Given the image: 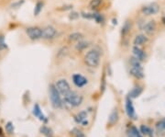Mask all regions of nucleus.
Listing matches in <instances>:
<instances>
[{
    "mask_svg": "<svg viewBox=\"0 0 165 137\" xmlns=\"http://www.w3.org/2000/svg\"><path fill=\"white\" fill-rule=\"evenodd\" d=\"M85 63L89 67H97L100 63V53L97 49H92L85 56Z\"/></svg>",
    "mask_w": 165,
    "mask_h": 137,
    "instance_id": "f257e3e1",
    "label": "nucleus"
},
{
    "mask_svg": "<svg viewBox=\"0 0 165 137\" xmlns=\"http://www.w3.org/2000/svg\"><path fill=\"white\" fill-rule=\"evenodd\" d=\"M64 101L71 107H78L82 102V97L75 91L71 90L66 95H64Z\"/></svg>",
    "mask_w": 165,
    "mask_h": 137,
    "instance_id": "f03ea898",
    "label": "nucleus"
},
{
    "mask_svg": "<svg viewBox=\"0 0 165 137\" xmlns=\"http://www.w3.org/2000/svg\"><path fill=\"white\" fill-rule=\"evenodd\" d=\"M50 98L51 101V105L55 109H60L62 106V101L60 96V92L58 91L55 85L50 86Z\"/></svg>",
    "mask_w": 165,
    "mask_h": 137,
    "instance_id": "7ed1b4c3",
    "label": "nucleus"
},
{
    "mask_svg": "<svg viewBox=\"0 0 165 137\" xmlns=\"http://www.w3.org/2000/svg\"><path fill=\"white\" fill-rule=\"evenodd\" d=\"M26 33L31 40H39L42 38V30L38 27H29L26 29Z\"/></svg>",
    "mask_w": 165,
    "mask_h": 137,
    "instance_id": "20e7f679",
    "label": "nucleus"
},
{
    "mask_svg": "<svg viewBox=\"0 0 165 137\" xmlns=\"http://www.w3.org/2000/svg\"><path fill=\"white\" fill-rule=\"evenodd\" d=\"M55 86H56L58 91L60 92V94H62V96L66 95L68 92L71 91L70 85L65 79H60V80H58Z\"/></svg>",
    "mask_w": 165,
    "mask_h": 137,
    "instance_id": "39448f33",
    "label": "nucleus"
},
{
    "mask_svg": "<svg viewBox=\"0 0 165 137\" xmlns=\"http://www.w3.org/2000/svg\"><path fill=\"white\" fill-rule=\"evenodd\" d=\"M160 10V6L156 3H152L142 8V13L146 16H150L157 14Z\"/></svg>",
    "mask_w": 165,
    "mask_h": 137,
    "instance_id": "423d86ee",
    "label": "nucleus"
},
{
    "mask_svg": "<svg viewBox=\"0 0 165 137\" xmlns=\"http://www.w3.org/2000/svg\"><path fill=\"white\" fill-rule=\"evenodd\" d=\"M57 31L53 26H47L42 29V38L45 40H51L56 36Z\"/></svg>",
    "mask_w": 165,
    "mask_h": 137,
    "instance_id": "0eeeda50",
    "label": "nucleus"
},
{
    "mask_svg": "<svg viewBox=\"0 0 165 137\" xmlns=\"http://www.w3.org/2000/svg\"><path fill=\"white\" fill-rule=\"evenodd\" d=\"M73 84L78 88H82L88 83L87 78H85L84 76L80 75V74H75L73 76Z\"/></svg>",
    "mask_w": 165,
    "mask_h": 137,
    "instance_id": "6e6552de",
    "label": "nucleus"
},
{
    "mask_svg": "<svg viewBox=\"0 0 165 137\" xmlns=\"http://www.w3.org/2000/svg\"><path fill=\"white\" fill-rule=\"evenodd\" d=\"M126 111H127V114L129 118L131 119H136V112H135V109H134V106L132 104V101L130 99V98L127 99L126 101Z\"/></svg>",
    "mask_w": 165,
    "mask_h": 137,
    "instance_id": "1a4fd4ad",
    "label": "nucleus"
},
{
    "mask_svg": "<svg viewBox=\"0 0 165 137\" xmlns=\"http://www.w3.org/2000/svg\"><path fill=\"white\" fill-rule=\"evenodd\" d=\"M132 52L134 54V57H136L139 61H144L146 58V54L141 50L139 46H134L132 49Z\"/></svg>",
    "mask_w": 165,
    "mask_h": 137,
    "instance_id": "9d476101",
    "label": "nucleus"
},
{
    "mask_svg": "<svg viewBox=\"0 0 165 137\" xmlns=\"http://www.w3.org/2000/svg\"><path fill=\"white\" fill-rule=\"evenodd\" d=\"M143 31L147 33V34H152L156 30V23L155 21L150 20L149 22H147L146 24H144L143 26Z\"/></svg>",
    "mask_w": 165,
    "mask_h": 137,
    "instance_id": "9b49d317",
    "label": "nucleus"
},
{
    "mask_svg": "<svg viewBox=\"0 0 165 137\" xmlns=\"http://www.w3.org/2000/svg\"><path fill=\"white\" fill-rule=\"evenodd\" d=\"M130 75L136 77L138 79H141L144 77V73L141 67H131V69L129 70Z\"/></svg>",
    "mask_w": 165,
    "mask_h": 137,
    "instance_id": "f8f14e48",
    "label": "nucleus"
},
{
    "mask_svg": "<svg viewBox=\"0 0 165 137\" xmlns=\"http://www.w3.org/2000/svg\"><path fill=\"white\" fill-rule=\"evenodd\" d=\"M86 118H87L86 111H81V112H79L77 114V115L74 116V120H75L76 122H77V123H82V124H84V125H86L88 123L87 121H86Z\"/></svg>",
    "mask_w": 165,
    "mask_h": 137,
    "instance_id": "ddd939ff",
    "label": "nucleus"
},
{
    "mask_svg": "<svg viewBox=\"0 0 165 137\" xmlns=\"http://www.w3.org/2000/svg\"><path fill=\"white\" fill-rule=\"evenodd\" d=\"M147 42H148V37H146L144 34H139L134 39V45L135 46H139V45H143Z\"/></svg>",
    "mask_w": 165,
    "mask_h": 137,
    "instance_id": "4468645a",
    "label": "nucleus"
},
{
    "mask_svg": "<svg viewBox=\"0 0 165 137\" xmlns=\"http://www.w3.org/2000/svg\"><path fill=\"white\" fill-rule=\"evenodd\" d=\"M143 91V88L142 87H140V86H137V87H135L131 91L130 93H129V98L130 99H135V98H138V97L142 93Z\"/></svg>",
    "mask_w": 165,
    "mask_h": 137,
    "instance_id": "2eb2a0df",
    "label": "nucleus"
},
{
    "mask_svg": "<svg viewBox=\"0 0 165 137\" xmlns=\"http://www.w3.org/2000/svg\"><path fill=\"white\" fill-rule=\"evenodd\" d=\"M119 112H117L116 110H114L113 111H112V113L110 114V116H109V119H108V123L109 125H114L117 122V121H119Z\"/></svg>",
    "mask_w": 165,
    "mask_h": 137,
    "instance_id": "dca6fc26",
    "label": "nucleus"
},
{
    "mask_svg": "<svg viewBox=\"0 0 165 137\" xmlns=\"http://www.w3.org/2000/svg\"><path fill=\"white\" fill-rule=\"evenodd\" d=\"M84 38V35L80 32H73L69 35V41L70 42H80Z\"/></svg>",
    "mask_w": 165,
    "mask_h": 137,
    "instance_id": "f3484780",
    "label": "nucleus"
},
{
    "mask_svg": "<svg viewBox=\"0 0 165 137\" xmlns=\"http://www.w3.org/2000/svg\"><path fill=\"white\" fill-rule=\"evenodd\" d=\"M33 114L36 117H38L40 121H44L45 120V116L43 115L42 113H41V111H40V108L38 104H36L33 108Z\"/></svg>",
    "mask_w": 165,
    "mask_h": 137,
    "instance_id": "a211bd4d",
    "label": "nucleus"
},
{
    "mask_svg": "<svg viewBox=\"0 0 165 137\" xmlns=\"http://www.w3.org/2000/svg\"><path fill=\"white\" fill-rule=\"evenodd\" d=\"M140 132L145 135H148L149 137H153V131L148 126H145V125L140 126Z\"/></svg>",
    "mask_w": 165,
    "mask_h": 137,
    "instance_id": "6ab92c4d",
    "label": "nucleus"
},
{
    "mask_svg": "<svg viewBox=\"0 0 165 137\" xmlns=\"http://www.w3.org/2000/svg\"><path fill=\"white\" fill-rule=\"evenodd\" d=\"M131 29V24L129 21H126L125 24L123 25L122 27V35H126L127 33L129 32V31H130Z\"/></svg>",
    "mask_w": 165,
    "mask_h": 137,
    "instance_id": "aec40b11",
    "label": "nucleus"
},
{
    "mask_svg": "<svg viewBox=\"0 0 165 137\" xmlns=\"http://www.w3.org/2000/svg\"><path fill=\"white\" fill-rule=\"evenodd\" d=\"M42 8H43V3L41 1L37 2L36 6H35V8H34V15L38 16L40 13V11L42 10Z\"/></svg>",
    "mask_w": 165,
    "mask_h": 137,
    "instance_id": "412c9836",
    "label": "nucleus"
},
{
    "mask_svg": "<svg viewBox=\"0 0 165 137\" xmlns=\"http://www.w3.org/2000/svg\"><path fill=\"white\" fill-rule=\"evenodd\" d=\"M139 59H137L136 57H131L130 60H129V63H130V65L132 67H141V64Z\"/></svg>",
    "mask_w": 165,
    "mask_h": 137,
    "instance_id": "4be33fe9",
    "label": "nucleus"
},
{
    "mask_svg": "<svg viewBox=\"0 0 165 137\" xmlns=\"http://www.w3.org/2000/svg\"><path fill=\"white\" fill-rule=\"evenodd\" d=\"M40 132L41 134H43L44 135H46L47 137H51L52 135V131L48 128V127H46V126H43V127H41L40 128Z\"/></svg>",
    "mask_w": 165,
    "mask_h": 137,
    "instance_id": "5701e85b",
    "label": "nucleus"
},
{
    "mask_svg": "<svg viewBox=\"0 0 165 137\" xmlns=\"http://www.w3.org/2000/svg\"><path fill=\"white\" fill-rule=\"evenodd\" d=\"M88 46H89L88 42H79L77 43V45H76V49L79 50V51H82V50L86 49Z\"/></svg>",
    "mask_w": 165,
    "mask_h": 137,
    "instance_id": "b1692460",
    "label": "nucleus"
},
{
    "mask_svg": "<svg viewBox=\"0 0 165 137\" xmlns=\"http://www.w3.org/2000/svg\"><path fill=\"white\" fill-rule=\"evenodd\" d=\"M72 134L74 137H85V134H84V133H82V131H80L79 129H76V128H74L72 131Z\"/></svg>",
    "mask_w": 165,
    "mask_h": 137,
    "instance_id": "393cba45",
    "label": "nucleus"
},
{
    "mask_svg": "<svg viewBox=\"0 0 165 137\" xmlns=\"http://www.w3.org/2000/svg\"><path fill=\"white\" fill-rule=\"evenodd\" d=\"M156 126H157V129L159 131H164L165 130V119H163L159 122H157Z\"/></svg>",
    "mask_w": 165,
    "mask_h": 137,
    "instance_id": "a878e982",
    "label": "nucleus"
},
{
    "mask_svg": "<svg viewBox=\"0 0 165 137\" xmlns=\"http://www.w3.org/2000/svg\"><path fill=\"white\" fill-rule=\"evenodd\" d=\"M102 3V0H92L90 2V8H96L98 6H100V4Z\"/></svg>",
    "mask_w": 165,
    "mask_h": 137,
    "instance_id": "bb28decb",
    "label": "nucleus"
},
{
    "mask_svg": "<svg viewBox=\"0 0 165 137\" xmlns=\"http://www.w3.org/2000/svg\"><path fill=\"white\" fill-rule=\"evenodd\" d=\"M93 19H95L98 23H101L103 21V17L98 13H93Z\"/></svg>",
    "mask_w": 165,
    "mask_h": 137,
    "instance_id": "cd10ccee",
    "label": "nucleus"
},
{
    "mask_svg": "<svg viewBox=\"0 0 165 137\" xmlns=\"http://www.w3.org/2000/svg\"><path fill=\"white\" fill-rule=\"evenodd\" d=\"M129 135L130 137H139V134L138 132V130L135 128V127H132L131 130L129 131Z\"/></svg>",
    "mask_w": 165,
    "mask_h": 137,
    "instance_id": "c85d7f7f",
    "label": "nucleus"
},
{
    "mask_svg": "<svg viewBox=\"0 0 165 137\" xmlns=\"http://www.w3.org/2000/svg\"><path fill=\"white\" fill-rule=\"evenodd\" d=\"M6 130H7L9 134H13L14 133V126H13L12 122H9L7 123V125H6Z\"/></svg>",
    "mask_w": 165,
    "mask_h": 137,
    "instance_id": "c756f323",
    "label": "nucleus"
},
{
    "mask_svg": "<svg viewBox=\"0 0 165 137\" xmlns=\"http://www.w3.org/2000/svg\"><path fill=\"white\" fill-rule=\"evenodd\" d=\"M5 48H7V44H6V42H5L4 37L0 36V52H1V51Z\"/></svg>",
    "mask_w": 165,
    "mask_h": 137,
    "instance_id": "7c9ffc66",
    "label": "nucleus"
},
{
    "mask_svg": "<svg viewBox=\"0 0 165 137\" xmlns=\"http://www.w3.org/2000/svg\"><path fill=\"white\" fill-rule=\"evenodd\" d=\"M23 2H24V1H23V0H22L21 2L19 1V2H17V3H14V4H12V7H13V8H17V7H19V6H21V4H23Z\"/></svg>",
    "mask_w": 165,
    "mask_h": 137,
    "instance_id": "2f4dec72",
    "label": "nucleus"
},
{
    "mask_svg": "<svg viewBox=\"0 0 165 137\" xmlns=\"http://www.w3.org/2000/svg\"><path fill=\"white\" fill-rule=\"evenodd\" d=\"M162 22H163V24L165 25V17H164V18L162 19Z\"/></svg>",
    "mask_w": 165,
    "mask_h": 137,
    "instance_id": "473e14b6",
    "label": "nucleus"
},
{
    "mask_svg": "<svg viewBox=\"0 0 165 137\" xmlns=\"http://www.w3.org/2000/svg\"><path fill=\"white\" fill-rule=\"evenodd\" d=\"M0 137H5L4 134H3V133H0Z\"/></svg>",
    "mask_w": 165,
    "mask_h": 137,
    "instance_id": "72a5a7b5",
    "label": "nucleus"
},
{
    "mask_svg": "<svg viewBox=\"0 0 165 137\" xmlns=\"http://www.w3.org/2000/svg\"><path fill=\"white\" fill-rule=\"evenodd\" d=\"M139 137H141V136H140V135H139Z\"/></svg>",
    "mask_w": 165,
    "mask_h": 137,
    "instance_id": "f704fd0d",
    "label": "nucleus"
},
{
    "mask_svg": "<svg viewBox=\"0 0 165 137\" xmlns=\"http://www.w3.org/2000/svg\"></svg>",
    "mask_w": 165,
    "mask_h": 137,
    "instance_id": "c9c22d12",
    "label": "nucleus"
}]
</instances>
